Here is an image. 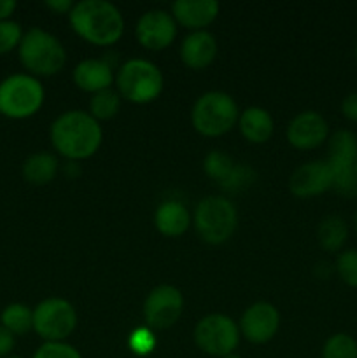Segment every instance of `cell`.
Here are the masks:
<instances>
[{
    "label": "cell",
    "instance_id": "6da1fadb",
    "mask_svg": "<svg viewBox=\"0 0 357 358\" xmlns=\"http://www.w3.org/2000/svg\"><path fill=\"white\" fill-rule=\"evenodd\" d=\"M102 140L100 122L90 112H65L51 124L52 147L70 161H84L97 154Z\"/></svg>",
    "mask_w": 357,
    "mask_h": 358
},
{
    "label": "cell",
    "instance_id": "7a4b0ae2",
    "mask_svg": "<svg viewBox=\"0 0 357 358\" xmlns=\"http://www.w3.org/2000/svg\"><path fill=\"white\" fill-rule=\"evenodd\" d=\"M69 21L72 30L93 45H112L125 34L121 10L105 0H83L74 3Z\"/></svg>",
    "mask_w": 357,
    "mask_h": 358
},
{
    "label": "cell",
    "instance_id": "3957f363",
    "mask_svg": "<svg viewBox=\"0 0 357 358\" xmlns=\"http://www.w3.org/2000/svg\"><path fill=\"white\" fill-rule=\"evenodd\" d=\"M20 59L31 76H56L66 63V51L62 42L44 28H30L20 42Z\"/></svg>",
    "mask_w": 357,
    "mask_h": 358
},
{
    "label": "cell",
    "instance_id": "277c9868",
    "mask_svg": "<svg viewBox=\"0 0 357 358\" xmlns=\"http://www.w3.org/2000/svg\"><path fill=\"white\" fill-rule=\"evenodd\" d=\"M119 96L136 105H146L156 100L164 87L161 70L147 59H128L122 63L115 76Z\"/></svg>",
    "mask_w": 357,
    "mask_h": 358
},
{
    "label": "cell",
    "instance_id": "5b68a950",
    "mask_svg": "<svg viewBox=\"0 0 357 358\" xmlns=\"http://www.w3.org/2000/svg\"><path fill=\"white\" fill-rule=\"evenodd\" d=\"M238 105L223 91H209L192 105L191 121L196 131L209 138L226 135L238 122Z\"/></svg>",
    "mask_w": 357,
    "mask_h": 358
},
{
    "label": "cell",
    "instance_id": "8992f818",
    "mask_svg": "<svg viewBox=\"0 0 357 358\" xmlns=\"http://www.w3.org/2000/svg\"><path fill=\"white\" fill-rule=\"evenodd\" d=\"M44 87L30 73H14L0 83V114L10 119H27L44 103Z\"/></svg>",
    "mask_w": 357,
    "mask_h": 358
},
{
    "label": "cell",
    "instance_id": "52a82bcc",
    "mask_svg": "<svg viewBox=\"0 0 357 358\" xmlns=\"http://www.w3.org/2000/svg\"><path fill=\"white\" fill-rule=\"evenodd\" d=\"M238 226V213L224 196H209L195 210V227L203 241L210 245L226 243Z\"/></svg>",
    "mask_w": 357,
    "mask_h": 358
},
{
    "label": "cell",
    "instance_id": "ba28073f",
    "mask_svg": "<svg viewBox=\"0 0 357 358\" xmlns=\"http://www.w3.org/2000/svg\"><path fill=\"white\" fill-rule=\"evenodd\" d=\"M77 311L62 297H49L34 310V331L46 343H62L76 331Z\"/></svg>",
    "mask_w": 357,
    "mask_h": 358
},
{
    "label": "cell",
    "instance_id": "9c48e42d",
    "mask_svg": "<svg viewBox=\"0 0 357 358\" xmlns=\"http://www.w3.org/2000/svg\"><path fill=\"white\" fill-rule=\"evenodd\" d=\"M240 336V329L233 318L220 313L206 315L195 327L196 346L206 355L219 358L234 353Z\"/></svg>",
    "mask_w": 357,
    "mask_h": 358
},
{
    "label": "cell",
    "instance_id": "30bf717a",
    "mask_svg": "<svg viewBox=\"0 0 357 358\" xmlns=\"http://www.w3.org/2000/svg\"><path fill=\"white\" fill-rule=\"evenodd\" d=\"M184 310V297L174 285H160L149 292L144 303V320L153 331H164L177 324Z\"/></svg>",
    "mask_w": 357,
    "mask_h": 358
},
{
    "label": "cell",
    "instance_id": "8fae6325",
    "mask_svg": "<svg viewBox=\"0 0 357 358\" xmlns=\"http://www.w3.org/2000/svg\"><path fill=\"white\" fill-rule=\"evenodd\" d=\"M136 41L149 51H163L174 44L177 37V23L167 10H147L136 21Z\"/></svg>",
    "mask_w": 357,
    "mask_h": 358
},
{
    "label": "cell",
    "instance_id": "7c38bea8",
    "mask_svg": "<svg viewBox=\"0 0 357 358\" xmlns=\"http://www.w3.org/2000/svg\"><path fill=\"white\" fill-rule=\"evenodd\" d=\"M280 327V313L272 303L259 301L244 311L240 320V334L254 345H265L275 338Z\"/></svg>",
    "mask_w": 357,
    "mask_h": 358
},
{
    "label": "cell",
    "instance_id": "4fadbf2b",
    "mask_svg": "<svg viewBox=\"0 0 357 358\" xmlns=\"http://www.w3.org/2000/svg\"><path fill=\"white\" fill-rule=\"evenodd\" d=\"M289 189L296 198L308 199L321 196L332 189V170L328 159L308 161L293 171Z\"/></svg>",
    "mask_w": 357,
    "mask_h": 358
},
{
    "label": "cell",
    "instance_id": "5bb4252c",
    "mask_svg": "<svg viewBox=\"0 0 357 358\" xmlns=\"http://www.w3.org/2000/svg\"><path fill=\"white\" fill-rule=\"evenodd\" d=\"M329 138V124L315 110L298 114L287 126V140L300 150H314Z\"/></svg>",
    "mask_w": 357,
    "mask_h": 358
},
{
    "label": "cell",
    "instance_id": "9a60e30c",
    "mask_svg": "<svg viewBox=\"0 0 357 358\" xmlns=\"http://www.w3.org/2000/svg\"><path fill=\"white\" fill-rule=\"evenodd\" d=\"M172 16L181 27L200 31L219 16V3L216 0H177L172 3Z\"/></svg>",
    "mask_w": 357,
    "mask_h": 358
},
{
    "label": "cell",
    "instance_id": "2e32d148",
    "mask_svg": "<svg viewBox=\"0 0 357 358\" xmlns=\"http://www.w3.org/2000/svg\"><path fill=\"white\" fill-rule=\"evenodd\" d=\"M112 70L114 69L108 59H84L76 65L72 79L79 90L97 94L100 91L111 90V84L115 79Z\"/></svg>",
    "mask_w": 357,
    "mask_h": 358
},
{
    "label": "cell",
    "instance_id": "e0dca14e",
    "mask_svg": "<svg viewBox=\"0 0 357 358\" xmlns=\"http://www.w3.org/2000/svg\"><path fill=\"white\" fill-rule=\"evenodd\" d=\"M217 41L210 31H192L181 45V59L188 69L203 70L216 59Z\"/></svg>",
    "mask_w": 357,
    "mask_h": 358
},
{
    "label": "cell",
    "instance_id": "ac0fdd59",
    "mask_svg": "<svg viewBox=\"0 0 357 358\" xmlns=\"http://www.w3.org/2000/svg\"><path fill=\"white\" fill-rule=\"evenodd\" d=\"M156 229L167 238H178L191 226V213L184 203L177 199H168L158 206L154 213Z\"/></svg>",
    "mask_w": 357,
    "mask_h": 358
},
{
    "label": "cell",
    "instance_id": "d6986e66",
    "mask_svg": "<svg viewBox=\"0 0 357 358\" xmlns=\"http://www.w3.org/2000/svg\"><path fill=\"white\" fill-rule=\"evenodd\" d=\"M238 128L241 136L251 143H265L273 135V117L266 108L248 107L238 115Z\"/></svg>",
    "mask_w": 357,
    "mask_h": 358
},
{
    "label": "cell",
    "instance_id": "ffe728a7",
    "mask_svg": "<svg viewBox=\"0 0 357 358\" xmlns=\"http://www.w3.org/2000/svg\"><path fill=\"white\" fill-rule=\"evenodd\" d=\"M58 173V159L49 152L31 154L23 164V177L31 185H46Z\"/></svg>",
    "mask_w": 357,
    "mask_h": 358
},
{
    "label": "cell",
    "instance_id": "44dd1931",
    "mask_svg": "<svg viewBox=\"0 0 357 358\" xmlns=\"http://www.w3.org/2000/svg\"><path fill=\"white\" fill-rule=\"evenodd\" d=\"M331 164H356L357 161V136L350 129H338L328 138Z\"/></svg>",
    "mask_w": 357,
    "mask_h": 358
},
{
    "label": "cell",
    "instance_id": "7402d4cb",
    "mask_svg": "<svg viewBox=\"0 0 357 358\" xmlns=\"http://www.w3.org/2000/svg\"><path fill=\"white\" fill-rule=\"evenodd\" d=\"M349 238V226L338 215H329L318 224L317 240L326 252H340Z\"/></svg>",
    "mask_w": 357,
    "mask_h": 358
},
{
    "label": "cell",
    "instance_id": "603a6c76",
    "mask_svg": "<svg viewBox=\"0 0 357 358\" xmlns=\"http://www.w3.org/2000/svg\"><path fill=\"white\" fill-rule=\"evenodd\" d=\"M0 325L13 336H23L34 329V311L21 303H13L4 308L0 315Z\"/></svg>",
    "mask_w": 357,
    "mask_h": 358
},
{
    "label": "cell",
    "instance_id": "cb8c5ba5",
    "mask_svg": "<svg viewBox=\"0 0 357 358\" xmlns=\"http://www.w3.org/2000/svg\"><path fill=\"white\" fill-rule=\"evenodd\" d=\"M119 108H121V96L114 90L100 91V93L93 94L90 100V114L97 121H108V119L115 117Z\"/></svg>",
    "mask_w": 357,
    "mask_h": 358
},
{
    "label": "cell",
    "instance_id": "d4e9b609",
    "mask_svg": "<svg viewBox=\"0 0 357 358\" xmlns=\"http://www.w3.org/2000/svg\"><path fill=\"white\" fill-rule=\"evenodd\" d=\"M331 170L332 189L343 198H357V175L354 164H331Z\"/></svg>",
    "mask_w": 357,
    "mask_h": 358
},
{
    "label": "cell",
    "instance_id": "484cf974",
    "mask_svg": "<svg viewBox=\"0 0 357 358\" xmlns=\"http://www.w3.org/2000/svg\"><path fill=\"white\" fill-rule=\"evenodd\" d=\"M322 358H357V341L345 332L332 334L322 346Z\"/></svg>",
    "mask_w": 357,
    "mask_h": 358
},
{
    "label": "cell",
    "instance_id": "4316f807",
    "mask_svg": "<svg viewBox=\"0 0 357 358\" xmlns=\"http://www.w3.org/2000/svg\"><path fill=\"white\" fill-rule=\"evenodd\" d=\"M203 166H205V173L209 175L212 180H217L219 184H223L227 177L231 175V171L234 170L237 164L233 163L227 154L220 152V150H214L203 161Z\"/></svg>",
    "mask_w": 357,
    "mask_h": 358
},
{
    "label": "cell",
    "instance_id": "83f0119b",
    "mask_svg": "<svg viewBox=\"0 0 357 358\" xmlns=\"http://www.w3.org/2000/svg\"><path fill=\"white\" fill-rule=\"evenodd\" d=\"M336 273L345 285L357 289V248H350L338 255Z\"/></svg>",
    "mask_w": 357,
    "mask_h": 358
},
{
    "label": "cell",
    "instance_id": "f1b7e54d",
    "mask_svg": "<svg viewBox=\"0 0 357 358\" xmlns=\"http://www.w3.org/2000/svg\"><path fill=\"white\" fill-rule=\"evenodd\" d=\"M128 346L135 355L146 357L154 352L156 348V336H154L153 329L149 327H139L130 334Z\"/></svg>",
    "mask_w": 357,
    "mask_h": 358
},
{
    "label": "cell",
    "instance_id": "f546056e",
    "mask_svg": "<svg viewBox=\"0 0 357 358\" xmlns=\"http://www.w3.org/2000/svg\"><path fill=\"white\" fill-rule=\"evenodd\" d=\"M23 38V30L16 21H0V55H7L13 49L20 48V42Z\"/></svg>",
    "mask_w": 357,
    "mask_h": 358
},
{
    "label": "cell",
    "instance_id": "4dcf8cb0",
    "mask_svg": "<svg viewBox=\"0 0 357 358\" xmlns=\"http://www.w3.org/2000/svg\"><path fill=\"white\" fill-rule=\"evenodd\" d=\"M254 178H255V173L251 170V168L237 164V166H234V170L231 171L230 177H227L220 185H223L224 191L238 192V191H241V189L248 187V185L254 182Z\"/></svg>",
    "mask_w": 357,
    "mask_h": 358
},
{
    "label": "cell",
    "instance_id": "1f68e13d",
    "mask_svg": "<svg viewBox=\"0 0 357 358\" xmlns=\"http://www.w3.org/2000/svg\"><path fill=\"white\" fill-rule=\"evenodd\" d=\"M34 358H83L74 346L66 343H44L38 346L37 352L34 353Z\"/></svg>",
    "mask_w": 357,
    "mask_h": 358
},
{
    "label": "cell",
    "instance_id": "d6a6232c",
    "mask_svg": "<svg viewBox=\"0 0 357 358\" xmlns=\"http://www.w3.org/2000/svg\"><path fill=\"white\" fill-rule=\"evenodd\" d=\"M342 114L350 122H357V93H350L343 98Z\"/></svg>",
    "mask_w": 357,
    "mask_h": 358
},
{
    "label": "cell",
    "instance_id": "836d02e7",
    "mask_svg": "<svg viewBox=\"0 0 357 358\" xmlns=\"http://www.w3.org/2000/svg\"><path fill=\"white\" fill-rule=\"evenodd\" d=\"M14 338H16V336H13L6 327L0 325V358H6L10 355V352L14 350V343H16Z\"/></svg>",
    "mask_w": 357,
    "mask_h": 358
},
{
    "label": "cell",
    "instance_id": "e575fe53",
    "mask_svg": "<svg viewBox=\"0 0 357 358\" xmlns=\"http://www.w3.org/2000/svg\"><path fill=\"white\" fill-rule=\"evenodd\" d=\"M46 7L56 14H70L74 3L70 2V0H48V2H46Z\"/></svg>",
    "mask_w": 357,
    "mask_h": 358
},
{
    "label": "cell",
    "instance_id": "d590c367",
    "mask_svg": "<svg viewBox=\"0 0 357 358\" xmlns=\"http://www.w3.org/2000/svg\"><path fill=\"white\" fill-rule=\"evenodd\" d=\"M18 3L14 0H0V21H6L13 16Z\"/></svg>",
    "mask_w": 357,
    "mask_h": 358
},
{
    "label": "cell",
    "instance_id": "8d00e7d4",
    "mask_svg": "<svg viewBox=\"0 0 357 358\" xmlns=\"http://www.w3.org/2000/svg\"><path fill=\"white\" fill-rule=\"evenodd\" d=\"M223 358H241V357L237 355V353H230V355H226V357H223Z\"/></svg>",
    "mask_w": 357,
    "mask_h": 358
},
{
    "label": "cell",
    "instance_id": "74e56055",
    "mask_svg": "<svg viewBox=\"0 0 357 358\" xmlns=\"http://www.w3.org/2000/svg\"><path fill=\"white\" fill-rule=\"evenodd\" d=\"M354 227H356V233H357V210H356V215H354Z\"/></svg>",
    "mask_w": 357,
    "mask_h": 358
},
{
    "label": "cell",
    "instance_id": "f35d334b",
    "mask_svg": "<svg viewBox=\"0 0 357 358\" xmlns=\"http://www.w3.org/2000/svg\"><path fill=\"white\" fill-rule=\"evenodd\" d=\"M6 358H21V357H18V355H9V357H6Z\"/></svg>",
    "mask_w": 357,
    "mask_h": 358
},
{
    "label": "cell",
    "instance_id": "ab89813d",
    "mask_svg": "<svg viewBox=\"0 0 357 358\" xmlns=\"http://www.w3.org/2000/svg\"><path fill=\"white\" fill-rule=\"evenodd\" d=\"M354 55H356V62H357V44H356V51H354Z\"/></svg>",
    "mask_w": 357,
    "mask_h": 358
},
{
    "label": "cell",
    "instance_id": "60d3db41",
    "mask_svg": "<svg viewBox=\"0 0 357 358\" xmlns=\"http://www.w3.org/2000/svg\"><path fill=\"white\" fill-rule=\"evenodd\" d=\"M354 170H356V175H357V161H356V164H354Z\"/></svg>",
    "mask_w": 357,
    "mask_h": 358
}]
</instances>
